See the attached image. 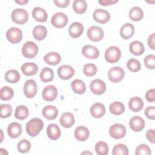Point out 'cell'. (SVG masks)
<instances>
[{
	"instance_id": "obj_1",
	"label": "cell",
	"mask_w": 155,
	"mask_h": 155,
	"mask_svg": "<svg viewBox=\"0 0 155 155\" xmlns=\"http://www.w3.org/2000/svg\"><path fill=\"white\" fill-rule=\"evenodd\" d=\"M44 127L43 121L38 117H35L28 121L25 129L27 133L31 137H35L39 134Z\"/></svg>"
},
{
	"instance_id": "obj_2",
	"label": "cell",
	"mask_w": 155,
	"mask_h": 155,
	"mask_svg": "<svg viewBox=\"0 0 155 155\" xmlns=\"http://www.w3.org/2000/svg\"><path fill=\"white\" fill-rule=\"evenodd\" d=\"M22 55L28 59H32L36 56L38 53V45L32 41L26 42L22 47Z\"/></svg>"
},
{
	"instance_id": "obj_3",
	"label": "cell",
	"mask_w": 155,
	"mask_h": 155,
	"mask_svg": "<svg viewBox=\"0 0 155 155\" xmlns=\"http://www.w3.org/2000/svg\"><path fill=\"white\" fill-rule=\"evenodd\" d=\"M12 21L19 25H23L28 21V12L22 8H16L13 10L11 14Z\"/></svg>"
},
{
	"instance_id": "obj_4",
	"label": "cell",
	"mask_w": 155,
	"mask_h": 155,
	"mask_svg": "<svg viewBox=\"0 0 155 155\" xmlns=\"http://www.w3.org/2000/svg\"><path fill=\"white\" fill-rule=\"evenodd\" d=\"M120 57V50L116 46L108 47L105 52V59L108 63H116L119 61Z\"/></svg>"
},
{
	"instance_id": "obj_5",
	"label": "cell",
	"mask_w": 155,
	"mask_h": 155,
	"mask_svg": "<svg viewBox=\"0 0 155 155\" xmlns=\"http://www.w3.org/2000/svg\"><path fill=\"white\" fill-rule=\"evenodd\" d=\"M6 38L10 43L17 44L22 39V32L17 27H12L7 31Z\"/></svg>"
},
{
	"instance_id": "obj_6",
	"label": "cell",
	"mask_w": 155,
	"mask_h": 155,
	"mask_svg": "<svg viewBox=\"0 0 155 155\" xmlns=\"http://www.w3.org/2000/svg\"><path fill=\"white\" fill-rule=\"evenodd\" d=\"M68 21L67 16L62 12L56 13L51 18V24L56 28H61L66 26Z\"/></svg>"
},
{
	"instance_id": "obj_7",
	"label": "cell",
	"mask_w": 155,
	"mask_h": 155,
	"mask_svg": "<svg viewBox=\"0 0 155 155\" xmlns=\"http://www.w3.org/2000/svg\"><path fill=\"white\" fill-rule=\"evenodd\" d=\"M125 76V71L123 68L119 67H114L110 68L108 72V78L110 81L117 83L123 79Z\"/></svg>"
},
{
	"instance_id": "obj_8",
	"label": "cell",
	"mask_w": 155,
	"mask_h": 155,
	"mask_svg": "<svg viewBox=\"0 0 155 155\" xmlns=\"http://www.w3.org/2000/svg\"><path fill=\"white\" fill-rule=\"evenodd\" d=\"M87 36L89 39L93 42L101 41L104 38L103 30L97 26H91L87 30Z\"/></svg>"
},
{
	"instance_id": "obj_9",
	"label": "cell",
	"mask_w": 155,
	"mask_h": 155,
	"mask_svg": "<svg viewBox=\"0 0 155 155\" xmlns=\"http://www.w3.org/2000/svg\"><path fill=\"white\" fill-rule=\"evenodd\" d=\"M127 133L126 128L122 124H115L111 125L109 130L110 136L115 139L123 138Z\"/></svg>"
},
{
	"instance_id": "obj_10",
	"label": "cell",
	"mask_w": 155,
	"mask_h": 155,
	"mask_svg": "<svg viewBox=\"0 0 155 155\" xmlns=\"http://www.w3.org/2000/svg\"><path fill=\"white\" fill-rule=\"evenodd\" d=\"M38 87L36 82L33 79L26 81L24 85V93L27 98H33L37 93Z\"/></svg>"
},
{
	"instance_id": "obj_11",
	"label": "cell",
	"mask_w": 155,
	"mask_h": 155,
	"mask_svg": "<svg viewBox=\"0 0 155 155\" xmlns=\"http://www.w3.org/2000/svg\"><path fill=\"white\" fill-rule=\"evenodd\" d=\"M93 19L100 24H105L110 19V15L109 12L105 10L97 8L93 12Z\"/></svg>"
},
{
	"instance_id": "obj_12",
	"label": "cell",
	"mask_w": 155,
	"mask_h": 155,
	"mask_svg": "<svg viewBox=\"0 0 155 155\" xmlns=\"http://www.w3.org/2000/svg\"><path fill=\"white\" fill-rule=\"evenodd\" d=\"M90 87V90L93 94L101 95L105 91L106 84L104 81L96 79L91 81Z\"/></svg>"
},
{
	"instance_id": "obj_13",
	"label": "cell",
	"mask_w": 155,
	"mask_h": 155,
	"mask_svg": "<svg viewBox=\"0 0 155 155\" xmlns=\"http://www.w3.org/2000/svg\"><path fill=\"white\" fill-rule=\"evenodd\" d=\"M42 97L46 101H53L58 96V90L53 85L46 86L42 91Z\"/></svg>"
},
{
	"instance_id": "obj_14",
	"label": "cell",
	"mask_w": 155,
	"mask_h": 155,
	"mask_svg": "<svg viewBox=\"0 0 155 155\" xmlns=\"http://www.w3.org/2000/svg\"><path fill=\"white\" fill-rule=\"evenodd\" d=\"M82 53L87 58L94 59L99 57V51L94 46L85 45L82 48Z\"/></svg>"
},
{
	"instance_id": "obj_15",
	"label": "cell",
	"mask_w": 155,
	"mask_h": 155,
	"mask_svg": "<svg viewBox=\"0 0 155 155\" xmlns=\"http://www.w3.org/2000/svg\"><path fill=\"white\" fill-rule=\"evenodd\" d=\"M58 76L64 80H67L71 78L74 74V69L70 65H63L58 70Z\"/></svg>"
},
{
	"instance_id": "obj_16",
	"label": "cell",
	"mask_w": 155,
	"mask_h": 155,
	"mask_svg": "<svg viewBox=\"0 0 155 155\" xmlns=\"http://www.w3.org/2000/svg\"><path fill=\"white\" fill-rule=\"evenodd\" d=\"M145 121L140 116H133L129 122V125L132 130L139 132L142 131L145 127Z\"/></svg>"
},
{
	"instance_id": "obj_17",
	"label": "cell",
	"mask_w": 155,
	"mask_h": 155,
	"mask_svg": "<svg viewBox=\"0 0 155 155\" xmlns=\"http://www.w3.org/2000/svg\"><path fill=\"white\" fill-rule=\"evenodd\" d=\"M22 128L21 125L18 122H12L7 127V133L13 139L18 137L22 133Z\"/></svg>"
},
{
	"instance_id": "obj_18",
	"label": "cell",
	"mask_w": 155,
	"mask_h": 155,
	"mask_svg": "<svg viewBox=\"0 0 155 155\" xmlns=\"http://www.w3.org/2000/svg\"><path fill=\"white\" fill-rule=\"evenodd\" d=\"M105 107L101 103H94L90 108V113L91 116L94 118H101L105 114Z\"/></svg>"
},
{
	"instance_id": "obj_19",
	"label": "cell",
	"mask_w": 155,
	"mask_h": 155,
	"mask_svg": "<svg viewBox=\"0 0 155 155\" xmlns=\"http://www.w3.org/2000/svg\"><path fill=\"white\" fill-rule=\"evenodd\" d=\"M69 35L73 38H79L84 32L83 25L78 22L72 23L68 28Z\"/></svg>"
},
{
	"instance_id": "obj_20",
	"label": "cell",
	"mask_w": 155,
	"mask_h": 155,
	"mask_svg": "<svg viewBox=\"0 0 155 155\" xmlns=\"http://www.w3.org/2000/svg\"><path fill=\"white\" fill-rule=\"evenodd\" d=\"M42 114L47 119L53 120L57 117L59 114V111L55 106L46 105L42 109Z\"/></svg>"
},
{
	"instance_id": "obj_21",
	"label": "cell",
	"mask_w": 155,
	"mask_h": 155,
	"mask_svg": "<svg viewBox=\"0 0 155 155\" xmlns=\"http://www.w3.org/2000/svg\"><path fill=\"white\" fill-rule=\"evenodd\" d=\"M134 33V27L132 24L126 23L124 24L120 30V35L124 39H129Z\"/></svg>"
},
{
	"instance_id": "obj_22",
	"label": "cell",
	"mask_w": 155,
	"mask_h": 155,
	"mask_svg": "<svg viewBox=\"0 0 155 155\" xmlns=\"http://www.w3.org/2000/svg\"><path fill=\"white\" fill-rule=\"evenodd\" d=\"M31 14L34 19L40 22H45L48 18L47 12L44 8L39 7H35L32 10Z\"/></svg>"
},
{
	"instance_id": "obj_23",
	"label": "cell",
	"mask_w": 155,
	"mask_h": 155,
	"mask_svg": "<svg viewBox=\"0 0 155 155\" xmlns=\"http://www.w3.org/2000/svg\"><path fill=\"white\" fill-rule=\"evenodd\" d=\"M143 102L139 97H133L128 101V107L131 111L138 112L143 108Z\"/></svg>"
},
{
	"instance_id": "obj_24",
	"label": "cell",
	"mask_w": 155,
	"mask_h": 155,
	"mask_svg": "<svg viewBox=\"0 0 155 155\" xmlns=\"http://www.w3.org/2000/svg\"><path fill=\"white\" fill-rule=\"evenodd\" d=\"M74 137L75 138L81 142L86 140L90 134L88 129L84 126H79L74 130Z\"/></svg>"
},
{
	"instance_id": "obj_25",
	"label": "cell",
	"mask_w": 155,
	"mask_h": 155,
	"mask_svg": "<svg viewBox=\"0 0 155 155\" xmlns=\"http://www.w3.org/2000/svg\"><path fill=\"white\" fill-rule=\"evenodd\" d=\"M61 125L66 128L71 127L74 124V117L72 113L65 112L63 113L60 118Z\"/></svg>"
},
{
	"instance_id": "obj_26",
	"label": "cell",
	"mask_w": 155,
	"mask_h": 155,
	"mask_svg": "<svg viewBox=\"0 0 155 155\" xmlns=\"http://www.w3.org/2000/svg\"><path fill=\"white\" fill-rule=\"evenodd\" d=\"M44 60L45 62L48 65H56L60 63L61 56L58 53L52 51L45 54L44 56Z\"/></svg>"
},
{
	"instance_id": "obj_27",
	"label": "cell",
	"mask_w": 155,
	"mask_h": 155,
	"mask_svg": "<svg viewBox=\"0 0 155 155\" xmlns=\"http://www.w3.org/2000/svg\"><path fill=\"white\" fill-rule=\"evenodd\" d=\"M47 134L51 140H55L59 138L61 132L59 127L56 124H51L47 127Z\"/></svg>"
},
{
	"instance_id": "obj_28",
	"label": "cell",
	"mask_w": 155,
	"mask_h": 155,
	"mask_svg": "<svg viewBox=\"0 0 155 155\" xmlns=\"http://www.w3.org/2000/svg\"><path fill=\"white\" fill-rule=\"evenodd\" d=\"M34 38L37 41H42L45 38L47 35V28L41 25L35 26L32 31Z\"/></svg>"
},
{
	"instance_id": "obj_29",
	"label": "cell",
	"mask_w": 155,
	"mask_h": 155,
	"mask_svg": "<svg viewBox=\"0 0 155 155\" xmlns=\"http://www.w3.org/2000/svg\"><path fill=\"white\" fill-rule=\"evenodd\" d=\"M129 50L131 53L136 56H140L145 51V47L142 42L139 41H133L129 46Z\"/></svg>"
},
{
	"instance_id": "obj_30",
	"label": "cell",
	"mask_w": 155,
	"mask_h": 155,
	"mask_svg": "<svg viewBox=\"0 0 155 155\" xmlns=\"http://www.w3.org/2000/svg\"><path fill=\"white\" fill-rule=\"evenodd\" d=\"M38 70V65L33 62H26L21 66V71L25 76L35 75L36 74Z\"/></svg>"
},
{
	"instance_id": "obj_31",
	"label": "cell",
	"mask_w": 155,
	"mask_h": 155,
	"mask_svg": "<svg viewBox=\"0 0 155 155\" xmlns=\"http://www.w3.org/2000/svg\"><path fill=\"white\" fill-rule=\"evenodd\" d=\"M71 87L73 91L78 94H82L86 90L85 83L81 79H74L71 84Z\"/></svg>"
},
{
	"instance_id": "obj_32",
	"label": "cell",
	"mask_w": 155,
	"mask_h": 155,
	"mask_svg": "<svg viewBox=\"0 0 155 155\" xmlns=\"http://www.w3.org/2000/svg\"><path fill=\"white\" fill-rule=\"evenodd\" d=\"M73 9L76 13L82 14L87 9V4L85 0H74L73 3Z\"/></svg>"
},
{
	"instance_id": "obj_33",
	"label": "cell",
	"mask_w": 155,
	"mask_h": 155,
	"mask_svg": "<svg viewBox=\"0 0 155 155\" xmlns=\"http://www.w3.org/2000/svg\"><path fill=\"white\" fill-rule=\"evenodd\" d=\"M54 78V73L52 69L48 67L44 68L40 73L41 80L47 83L53 81Z\"/></svg>"
},
{
	"instance_id": "obj_34",
	"label": "cell",
	"mask_w": 155,
	"mask_h": 155,
	"mask_svg": "<svg viewBox=\"0 0 155 155\" xmlns=\"http://www.w3.org/2000/svg\"><path fill=\"white\" fill-rule=\"evenodd\" d=\"M129 17L134 21H139L143 17V10L139 7H134L129 12Z\"/></svg>"
},
{
	"instance_id": "obj_35",
	"label": "cell",
	"mask_w": 155,
	"mask_h": 155,
	"mask_svg": "<svg viewBox=\"0 0 155 155\" xmlns=\"http://www.w3.org/2000/svg\"><path fill=\"white\" fill-rule=\"evenodd\" d=\"M29 115V111L27 107L24 105H19L16 107L15 113V116L19 120L25 119Z\"/></svg>"
},
{
	"instance_id": "obj_36",
	"label": "cell",
	"mask_w": 155,
	"mask_h": 155,
	"mask_svg": "<svg viewBox=\"0 0 155 155\" xmlns=\"http://www.w3.org/2000/svg\"><path fill=\"white\" fill-rule=\"evenodd\" d=\"M5 79L9 83H16L20 79V74L16 70H10L5 73Z\"/></svg>"
},
{
	"instance_id": "obj_37",
	"label": "cell",
	"mask_w": 155,
	"mask_h": 155,
	"mask_svg": "<svg viewBox=\"0 0 155 155\" xmlns=\"http://www.w3.org/2000/svg\"><path fill=\"white\" fill-rule=\"evenodd\" d=\"M110 111L114 115H120L125 111L124 105L120 102H113L110 105Z\"/></svg>"
},
{
	"instance_id": "obj_38",
	"label": "cell",
	"mask_w": 155,
	"mask_h": 155,
	"mask_svg": "<svg viewBox=\"0 0 155 155\" xmlns=\"http://www.w3.org/2000/svg\"><path fill=\"white\" fill-rule=\"evenodd\" d=\"M14 95V92L11 87L8 86L2 87L0 90V98L2 101H8Z\"/></svg>"
},
{
	"instance_id": "obj_39",
	"label": "cell",
	"mask_w": 155,
	"mask_h": 155,
	"mask_svg": "<svg viewBox=\"0 0 155 155\" xmlns=\"http://www.w3.org/2000/svg\"><path fill=\"white\" fill-rule=\"evenodd\" d=\"M95 151L98 155H106L108 153V146L105 142L99 141L95 145Z\"/></svg>"
},
{
	"instance_id": "obj_40",
	"label": "cell",
	"mask_w": 155,
	"mask_h": 155,
	"mask_svg": "<svg viewBox=\"0 0 155 155\" xmlns=\"http://www.w3.org/2000/svg\"><path fill=\"white\" fill-rule=\"evenodd\" d=\"M128 69L131 72H137L140 70L141 65L140 62L136 59H130L127 64Z\"/></svg>"
},
{
	"instance_id": "obj_41",
	"label": "cell",
	"mask_w": 155,
	"mask_h": 155,
	"mask_svg": "<svg viewBox=\"0 0 155 155\" xmlns=\"http://www.w3.org/2000/svg\"><path fill=\"white\" fill-rule=\"evenodd\" d=\"M97 67L93 64H85L83 67V73L84 74L88 76L91 77L95 75L97 73Z\"/></svg>"
},
{
	"instance_id": "obj_42",
	"label": "cell",
	"mask_w": 155,
	"mask_h": 155,
	"mask_svg": "<svg viewBox=\"0 0 155 155\" xmlns=\"http://www.w3.org/2000/svg\"><path fill=\"white\" fill-rule=\"evenodd\" d=\"M18 150L21 153L28 152L31 148V143L27 139L21 140L17 145Z\"/></svg>"
},
{
	"instance_id": "obj_43",
	"label": "cell",
	"mask_w": 155,
	"mask_h": 155,
	"mask_svg": "<svg viewBox=\"0 0 155 155\" xmlns=\"http://www.w3.org/2000/svg\"><path fill=\"white\" fill-rule=\"evenodd\" d=\"M112 154L113 155H117V154L128 155V149L125 145L122 143H119L116 145L113 148Z\"/></svg>"
},
{
	"instance_id": "obj_44",
	"label": "cell",
	"mask_w": 155,
	"mask_h": 155,
	"mask_svg": "<svg viewBox=\"0 0 155 155\" xmlns=\"http://www.w3.org/2000/svg\"><path fill=\"white\" fill-rule=\"evenodd\" d=\"M1 108V117L7 118L10 117L12 113V107L9 104H2L0 106Z\"/></svg>"
},
{
	"instance_id": "obj_45",
	"label": "cell",
	"mask_w": 155,
	"mask_h": 155,
	"mask_svg": "<svg viewBox=\"0 0 155 155\" xmlns=\"http://www.w3.org/2000/svg\"><path fill=\"white\" fill-rule=\"evenodd\" d=\"M151 149L146 144H140L138 145L135 151V154L136 155H149L151 154Z\"/></svg>"
},
{
	"instance_id": "obj_46",
	"label": "cell",
	"mask_w": 155,
	"mask_h": 155,
	"mask_svg": "<svg viewBox=\"0 0 155 155\" xmlns=\"http://www.w3.org/2000/svg\"><path fill=\"white\" fill-rule=\"evenodd\" d=\"M145 67L148 69L153 70L155 68V56L154 54L147 55L143 60Z\"/></svg>"
},
{
	"instance_id": "obj_47",
	"label": "cell",
	"mask_w": 155,
	"mask_h": 155,
	"mask_svg": "<svg viewBox=\"0 0 155 155\" xmlns=\"http://www.w3.org/2000/svg\"><path fill=\"white\" fill-rule=\"evenodd\" d=\"M145 116L150 119L154 120L155 119V108L154 106L148 107L145 110Z\"/></svg>"
},
{
	"instance_id": "obj_48",
	"label": "cell",
	"mask_w": 155,
	"mask_h": 155,
	"mask_svg": "<svg viewBox=\"0 0 155 155\" xmlns=\"http://www.w3.org/2000/svg\"><path fill=\"white\" fill-rule=\"evenodd\" d=\"M145 98L150 102H154L155 101V90L151 88L147 91L145 94Z\"/></svg>"
},
{
	"instance_id": "obj_49",
	"label": "cell",
	"mask_w": 155,
	"mask_h": 155,
	"mask_svg": "<svg viewBox=\"0 0 155 155\" xmlns=\"http://www.w3.org/2000/svg\"><path fill=\"white\" fill-rule=\"evenodd\" d=\"M55 5L60 8H65L67 7L70 3L69 0H54Z\"/></svg>"
},
{
	"instance_id": "obj_50",
	"label": "cell",
	"mask_w": 155,
	"mask_h": 155,
	"mask_svg": "<svg viewBox=\"0 0 155 155\" xmlns=\"http://www.w3.org/2000/svg\"><path fill=\"white\" fill-rule=\"evenodd\" d=\"M147 139L151 143H154L155 138H154V130L153 129L148 130L146 133Z\"/></svg>"
},
{
	"instance_id": "obj_51",
	"label": "cell",
	"mask_w": 155,
	"mask_h": 155,
	"mask_svg": "<svg viewBox=\"0 0 155 155\" xmlns=\"http://www.w3.org/2000/svg\"><path fill=\"white\" fill-rule=\"evenodd\" d=\"M155 33H152L150 36L148 37V46L151 48L152 50L155 49Z\"/></svg>"
},
{
	"instance_id": "obj_52",
	"label": "cell",
	"mask_w": 155,
	"mask_h": 155,
	"mask_svg": "<svg viewBox=\"0 0 155 155\" xmlns=\"http://www.w3.org/2000/svg\"><path fill=\"white\" fill-rule=\"evenodd\" d=\"M117 2H118V1H117V0H99V3L101 5H104V6L114 4L117 3Z\"/></svg>"
},
{
	"instance_id": "obj_53",
	"label": "cell",
	"mask_w": 155,
	"mask_h": 155,
	"mask_svg": "<svg viewBox=\"0 0 155 155\" xmlns=\"http://www.w3.org/2000/svg\"><path fill=\"white\" fill-rule=\"evenodd\" d=\"M15 2L21 5H25V4H27L28 2V1H25V0H22V1H15Z\"/></svg>"
},
{
	"instance_id": "obj_54",
	"label": "cell",
	"mask_w": 155,
	"mask_h": 155,
	"mask_svg": "<svg viewBox=\"0 0 155 155\" xmlns=\"http://www.w3.org/2000/svg\"><path fill=\"white\" fill-rule=\"evenodd\" d=\"M87 154H92L91 153H90V152H86V151H85V152H84V153H82L81 154H87Z\"/></svg>"
}]
</instances>
